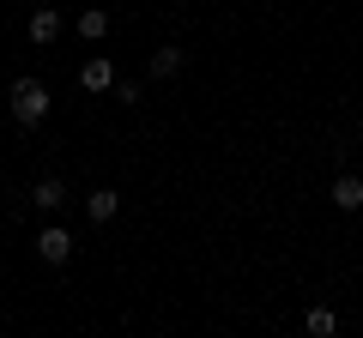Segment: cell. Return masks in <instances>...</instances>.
Listing matches in <instances>:
<instances>
[{"label": "cell", "mask_w": 363, "mask_h": 338, "mask_svg": "<svg viewBox=\"0 0 363 338\" xmlns=\"http://www.w3.org/2000/svg\"><path fill=\"white\" fill-rule=\"evenodd\" d=\"M6 103H13V121L18 127H37V121H49V85H43V78H13V97H6Z\"/></svg>", "instance_id": "1"}, {"label": "cell", "mask_w": 363, "mask_h": 338, "mask_svg": "<svg viewBox=\"0 0 363 338\" xmlns=\"http://www.w3.org/2000/svg\"><path fill=\"white\" fill-rule=\"evenodd\" d=\"M79 85H85L91 97H104V91H116V61H109V54H91V61L79 66Z\"/></svg>", "instance_id": "2"}, {"label": "cell", "mask_w": 363, "mask_h": 338, "mask_svg": "<svg viewBox=\"0 0 363 338\" xmlns=\"http://www.w3.org/2000/svg\"><path fill=\"white\" fill-rule=\"evenodd\" d=\"M37 254H43L49 266H67V260H73V235H67V223H49V230L37 235Z\"/></svg>", "instance_id": "3"}, {"label": "cell", "mask_w": 363, "mask_h": 338, "mask_svg": "<svg viewBox=\"0 0 363 338\" xmlns=\"http://www.w3.org/2000/svg\"><path fill=\"white\" fill-rule=\"evenodd\" d=\"M67 199H73V194H67V182H61V175H43V182L30 187V206H37V211H61Z\"/></svg>", "instance_id": "4"}, {"label": "cell", "mask_w": 363, "mask_h": 338, "mask_svg": "<svg viewBox=\"0 0 363 338\" xmlns=\"http://www.w3.org/2000/svg\"><path fill=\"white\" fill-rule=\"evenodd\" d=\"M116 211H121V194H116V187H91V194H85V218H91V223H109Z\"/></svg>", "instance_id": "5"}, {"label": "cell", "mask_w": 363, "mask_h": 338, "mask_svg": "<svg viewBox=\"0 0 363 338\" xmlns=\"http://www.w3.org/2000/svg\"><path fill=\"white\" fill-rule=\"evenodd\" d=\"M55 37H61V13H55V6H37V13H30V42L49 49Z\"/></svg>", "instance_id": "6"}, {"label": "cell", "mask_w": 363, "mask_h": 338, "mask_svg": "<svg viewBox=\"0 0 363 338\" xmlns=\"http://www.w3.org/2000/svg\"><path fill=\"white\" fill-rule=\"evenodd\" d=\"M182 61H188V54H182L176 42H164V49L145 61V73H152V78H176V73H182Z\"/></svg>", "instance_id": "7"}, {"label": "cell", "mask_w": 363, "mask_h": 338, "mask_svg": "<svg viewBox=\"0 0 363 338\" xmlns=\"http://www.w3.org/2000/svg\"><path fill=\"white\" fill-rule=\"evenodd\" d=\"M333 206L339 211H363V175H339L333 182Z\"/></svg>", "instance_id": "8"}, {"label": "cell", "mask_w": 363, "mask_h": 338, "mask_svg": "<svg viewBox=\"0 0 363 338\" xmlns=\"http://www.w3.org/2000/svg\"><path fill=\"white\" fill-rule=\"evenodd\" d=\"M79 37H85V42H104L109 37V13H104V6H85V13H79Z\"/></svg>", "instance_id": "9"}, {"label": "cell", "mask_w": 363, "mask_h": 338, "mask_svg": "<svg viewBox=\"0 0 363 338\" xmlns=\"http://www.w3.org/2000/svg\"><path fill=\"white\" fill-rule=\"evenodd\" d=\"M303 332H309V338H333V332H339L333 308H309V314H303Z\"/></svg>", "instance_id": "10"}]
</instances>
